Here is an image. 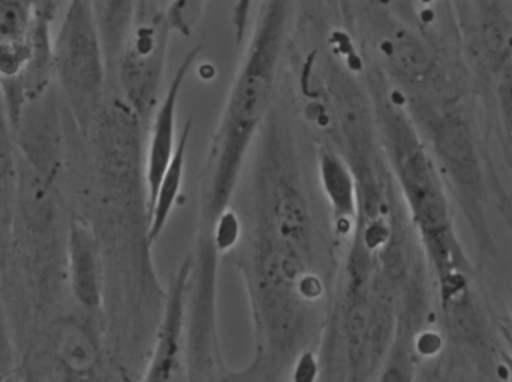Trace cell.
Returning a JSON list of instances; mask_svg holds the SVG:
<instances>
[{
    "mask_svg": "<svg viewBox=\"0 0 512 382\" xmlns=\"http://www.w3.org/2000/svg\"><path fill=\"white\" fill-rule=\"evenodd\" d=\"M379 50L397 77L409 84H427L438 74V57L420 35L402 24L391 26L379 42Z\"/></svg>",
    "mask_w": 512,
    "mask_h": 382,
    "instance_id": "9",
    "label": "cell"
},
{
    "mask_svg": "<svg viewBox=\"0 0 512 382\" xmlns=\"http://www.w3.org/2000/svg\"><path fill=\"white\" fill-rule=\"evenodd\" d=\"M321 359V357H315V359H309V360H306V362L304 363H301L300 366H298V368H301V366H306V365H310V363H315V362H318V360ZM297 368V369H298ZM245 372H248L249 374V377H254V380H258V382H262L261 378L258 377V375H255L254 372L251 371V369H249V371H245ZM297 372V371H295ZM295 375V374H294ZM294 378V377H292ZM292 381V380H291Z\"/></svg>",
    "mask_w": 512,
    "mask_h": 382,
    "instance_id": "17",
    "label": "cell"
},
{
    "mask_svg": "<svg viewBox=\"0 0 512 382\" xmlns=\"http://www.w3.org/2000/svg\"><path fill=\"white\" fill-rule=\"evenodd\" d=\"M457 20L472 60L490 77L512 63V23L498 2H456Z\"/></svg>",
    "mask_w": 512,
    "mask_h": 382,
    "instance_id": "7",
    "label": "cell"
},
{
    "mask_svg": "<svg viewBox=\"0 0 512 382\" xmlns=\"http://www.w3.org/2000/svg\"><path fill=\"white\" fill-rule=\"evenodd\" d=\"M258 23L249 42L242 68L228 96L224 114L213 135L204 164L198 222V258H192L195 275L216 278L212 237L219 222L231 212L243 162L273 96L277 66L288 27L289 3H262Z\"/></svg>",
    "mask_w": 512,
    "mask_h": 382,
    "instance_id": "1",
    "label": "cell"
},
{
    "mask_svg": "<svg viewBox=\"0 0 512 382\" xmlns=\"http://www.w3.org/2000/svg\"><path fill=\"white\" fill-rule=\"evenodd\" d=\"M192 275L186 257L171 278L164 314L143 382H192L188 354V296Z\"/></svg>",
    "mask_w": 512,
    "mask_h": 382,
    "instance_id": "5",
    "label": "cell"
},
{
    "mask_svg": "<svg viewBox=\"0 0 512 382\" xmlns=\"http://www.w3.org/2000/svg\"><path fill=\"white\" fill-rule=\"evenodd\" d=\"M165 20L171 32L179 35L192 36L201 15L204 12V2L200 0H176V2H167L164 5Z\"/></svg>",
    "mask_w": 512,
    "mask_h": 382,
    "instance_id": "14",
    "label": "cell"
},
{
    "mask_svg": "<svg viewBox=\"0 0 512 382\" xmlns=\"http://www.w3.org/2000/svg\"><path fill=\"white\" fill-rule=\"evenodd\" d=\"M9 164H11V155H9V143L6 138V131L3 128L2 116H0V176L6 173Z\"/></svg>",
    "mask_w": 512,
    "mask_h": 382,
    "instance_id": "16",
    "label": "cell"
},
{
    "mask_svg": "<svg viewBox=\"0 0 512 382\" xmlns=\"http://www.w3.org/2000/svg\"><path fill=\"white\" fill-rule=\"evenodd\" d=\"M399 95L396 90L382 89L376 104L379 129L436 282L454 273H472L471 263L454 228L444 180Z\"/></svg>",
    "mask_w": 512,
    "mask_h": 382,
    "instance_id": "2",
    "label": "cell"
},
{
    "mask_svg": "<svg viewBox=\"0 0 512 382\" xmlns=\"http://www.w3.org/2000/svg\"><path fill=\"white\" fill-rule=\"evenodd\" d=\"M508 347H510V363H511V369H512V315L510 320V327H508Z\"/></svg>",
    "mask_w": 512,
    "mask_h": 382,
    "instance_id": "18",
    "label": "cell"
},
{
    "mask_svg": "<svg viewBox=\"0 0 512 382\" xmlns=\"http://www.w3.org/2000/svg\"><path fill=\"white\" fill-rule=\"evenodd\" d=\"M319 182L339 233H348L360 213V192L354 171L331 150L319 153Z\"/></svg>",
    "mask_w": 512,
    "mask_h": 382,
    "instance_id": "10",
    "label": "cell"
},
{
    "mask_svg": "<svg viewBox=\"0 0 512 382\" xmlns=\"http://www.w3.org/2000/svg\"><path fill=\"white\" fill-rule=\"evenodd\" d=\"M33 12L27 2H0V45L26 44L32 39Z\"/></svg>",
    "mask_w": 512,
    "mask_h": 382,
    "instance_id": "13",
    "label": "cell"
},
{
    "mask_svg": "<svg viewBox=\"0 0 512 382\" xmlns=\"http://www.w3.org/2000/svg\"><path fill=\"white\" fill-rule=\"evenodd\" d=\"M495 93L502 131L512 155V63L496 77Z\"/></svg>",
    "mask_w": 512,
    "mask_h": 382,
    "instance_id": "15",
    "label": "cell"
},
{
    "mask_svg": "<svg viewBox=\"0 0 512 382\" xmlns=\"http://www.w3.org/2000/svg\"><path fill=\"white\" fill-rule=\"evenodd\" d=\"M192 134V120L186 122L182 134L177 143L176 152L168 165L167 171L162 176L158 191L155 197L149 203V231L147 239L150 245L156 242L164 233L174 207L179 201L180 192H182L183 182H185L186 156H188L189 138Z\"/></svg>",
    "mask_w": 512,
    "mask_h": 382,
    "instance_id": "12",
    "label": "cell"
},
{
    "mask_svg": "<svg viewBox=\"0 0 512 382\" xmlns=\"http://www.w3.org/2000/svg\"><path fill=\"white\" fill-rule=\"evenodd\" d=\"M68 251L75 296L87 309H98L101 303L98 248L95 236L86 225H72Z\"/></svg>",
    "mask_w": 512,
    "mask_h": 382,
    "instance_id": "11",
    "label": "cell"
},
{
    "mask_svg": "<svg viewBox=\"0 0 512 382\" xmlns=\"http://www.w3.org/2000/svg\"><path fill=\"white\" fill-rule=\"evenodd\" d=\"M426 111L427 138L445 188L462 209L480 257L498 255L487 218L489 191L480 143L468 105L447 99Z\"/></svg>",
    "mask_w": 512,
    "mask_h": 382,
    "instance_id": "3",
    "label": "cell"
},
{
    "mask_svg": "<svg viewBox=\"0 0 512 382\" xmlns=\"http://www.w3.org/2000/svg\"><path fill=\"white\" fill-rule=\"evenodd\" d=\"M170 33L164 9L137 12V24L123 63V84L140 114L150 113L158 99Z\"/></svg>",
    "mask_w": 512,
    "mask_h": 382,
    "instance_id": "6",
    "label": "cell"
},
{
    "mask_svg": "<svg viewBox=\"0 0 512 382\" xmlns=\"http://www.w3.org/2000/svg\"><path fill=\"white\" fill-rule=\"evenodd\" d=\"M57 71L77 107H95L104 86V56L95 9L90 2H72L54 45Z\"/></svg>",
    "mask_w": 512,
    "mask_h": 382,
    "instance_id": "4",
    "label": "cell"
},
{
    "mask_svg": "<svg viewBox=\"0 0 512 382\" xmlns=\"http://www.w3.org/2000/svg\"><path fill=\"white\" fill-rule=\"evenodd\" d=\"M201 51H203V45H198L183 57L173 81L168 86L167 93L162 98L161 104L156 107L152 132H150L149 150H147L146 182L149 203L155 197L162 176L176 152L177 143H179V140L176 141V123L180 96H182L180 93Z\"/></svg>",
    "mask_w": 512,
    "mask_h": 382,
    "instance_id": "8",
    "label": "cell"
}]
</instances>
